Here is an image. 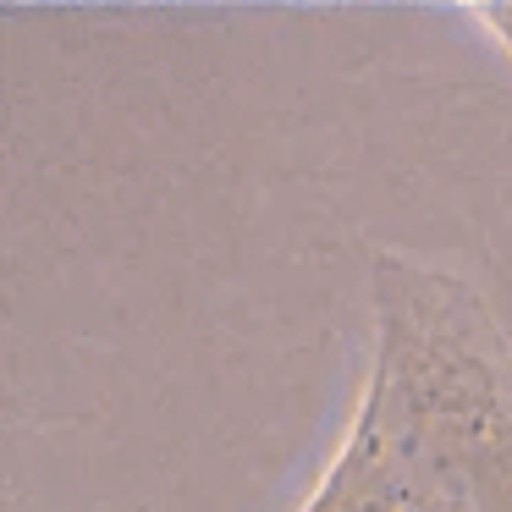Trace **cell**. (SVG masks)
<instances>
[{"mask_svg": "<svg viewBox=\"0 0 512 512\" xmlns=\"http://www.w3.org/2000/svg\"><path fill=\"white\" fill-rule=\"evenodd\" d=\"M375 380L430 512H512V353L463 281L380 259Z\"/></svg>", "mask_w": 512, "mask_h": 512, "instance_id": "1", "label": "cell"}, {"mask_svg": "<svg viewBox=\"0 0 512 512\" xmlns=\"http://www.w3.org/2000/svg\"><path fill=\"white\" fill-rule=\"evenodd\" d=\"M419 507L424 501H419V479H413L408 441H402V419L386 391L369 380L342 452L325 463L314 496L298 512H419Z\"/></svg>", "mask_w": 512, "mask_h": 512, "instance_id": "2", "label": "cell"}, {"mask_svg": "<svg viewBox=\"0 0 512 512\" xmlns=\"http://www.w3.org/2000/svg\"><path fill=\"white\" fill-rule=\"evenodd\" d=\"M479 23H485V28H496V34H501V45L512 50V12H479Z\"/></svg>", "mask_w": 512, "mask_h": 512, "instance_id": "3", "label": "cell"}, {"mask_svg": "<svg viewBox=\"0 0 512 512\" xmlns=\"http://www.w3.org/2000/svg\"><path fill=\"white\" fill-rule=\"evenodd\" d=\"M419 512H430V507H419Z\"/></svg>", "mask_w": 512, "mask_h": 512, "instance_id": "4", "label": "cell"}]
</instances>
